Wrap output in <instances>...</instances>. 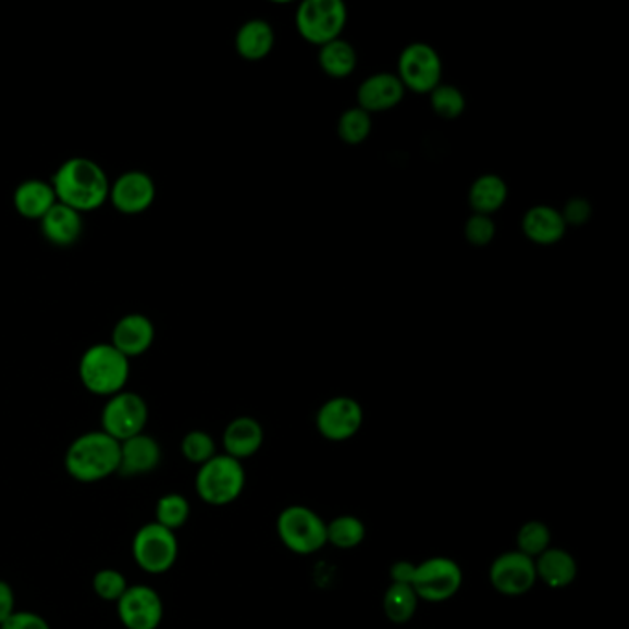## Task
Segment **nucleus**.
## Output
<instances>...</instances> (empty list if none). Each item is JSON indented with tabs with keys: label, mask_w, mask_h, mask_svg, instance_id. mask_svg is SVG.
Instances as JSON below:
<instances>
[{
	"label": "nucleus",
	"mask_w": 629,
	"mask_h": 629,
	"mask_svg": "<svg viewBox=\"0 0 629 629\" xmlns=\"http://www.w3.org/2000/svg\"><path fill=\"white\" fill-rule=\"evenodd\" d=\"M55 198L74 211H97L110 200L111 183L92 159L73 158L61 164L52 177Z\"/></svg>",
	"instance_id": "f257e3e1"
},
{
	"label": "nucleus",
	"mask_w": 629,
	"mask_h": 629,
	"mask_svg": "<svg viewBox=\"0 0 629 629\" xmlns=\"http://www.w3.org/2000/svg\"><path fill=\"white\" fill-rule=\"evenodd\" d=\"M121 443L102 430L85 432L65 453V471L79 484H97L119 472Z\"/></svg>",
	"instance_id": "f03ea898"
},
{
	"label": "nucleus",
	"mask_w": 629,
	"mask_h": 629,
	"mask_svg": "<svg viewBox=\"0 0 629 629\" xmlns=\"http://www.w3.org/2000/svg\"><path fill=\"white\" fill-rule=\"evenodd\" d=\"M78 373L87 392L110 399L124 392L130 379V358L111 344L92 345L79 358Z\"/></svg>",
	"instance_id": "7ed1b4c3"
},
{
	"label": "nucleus",
	"mask_w": 629,
	"mask_h": 629,
	"mask_svg": "<svg viewBox=\"0 0 629 629\" xmlns=\"http://www.w3.org/2000/svg\"><path fill=\"white\" fill-rule=\"evenodd\" d=\"M196 493L209 506H227L243 495L246 488V469L243 461L227 454H217L214 458L198 467Z\"/></svg>",
	"instance_id": "20e7f679"
},
{
	"label": "nucleus",
	"mask_w": 629,
	"mask_h": 629,
	"mask_svg": "<svg viewBox=\"0 0 629 629\" xmlns=\"http://www.w3.org/2000/svg\"><path fill=\"white\" fill-rule=\"evenodd\" d=\"M275 528L281 543L299 556H310L328 545V522L301 504L283 509Z\"/></svg>",
	"instance_id": "39448f33"
},
{
	"label": "nucleus",
	"mask_w": 629,
	"mask_h": 629,
	"mask_svg": "<svg viewBox=\"0 0 629 629\" xmlns=\"http://www.w3.org/2000/svg\"><path fill=\"white\" fill-rule=\"evenodd\" d=\"M464 583V570L453 557L434 556L416 563L411 588L419 600L429 604H442L454 599Z\"/></svg>",
	"instance_id": "423d86ee"
},
{
	"label": "nucleus",
	"mask_w": 629,
	"mask_h": 629,
	"mask_svg": "<svg viewBox=\"0 0 629 629\" xmlns=\"http://www.w3.org/2000/svg\"><path fill=\"white\" fill-rule=\"evenodd\" d=\"M345 23L347 8L342 0H307L296 13L299 36L318 47L340 39Z\"/></svg>",
	"instance_id": "0eeeda50"
},
{
	"label": "nucleus",
	"mask_w": 629,
	"mask_h": 629,
	"mask_svg": "<svg viewBox=\"0 0 629 629\" xmlns=\"http://www.w3.org/2000/svg\"><path fill=\"white\" fill-rule=\"evenodd\" d=\"M132 554L135 563L148 575H164L176 565L180 554L176 532H170L156 520L146 522L134 535Z\"/></svg>",
	"instance_id": "6e6552de"
},
{
	"label": "nucleus",
	"mask_w": 629,
	"mask_h": 629,
	"mask_svg": "<svg viewBox=\"0 0 629 629\" xmlns=\"http://www.w3.org/2000/svg\"><path fill=\"white\" fill-rule=\"evenodd\" d=\"M102 432L122 443L145 432L148 405L139 394L121 392L108 399L102 410Z\"/></svg>",
	"instance_id": "1a4fd4ad"
},
{
	"label": "nucleus",
	"mask_w": 629,
	"mask_h": 629,
	"mask_svg": "<svg viewBox=\"0 0 629 629\" xmlns=\"http://www.w3.org/2000/svg\"><path fill=\"white\" fill-rule=\"evenodd\" d=\"M442 58L424 42H411L399 58L397 78L405 89L423 95L432 92L442 82Z\"/></svg>",
	"instance_id": "9d476101"
},
{
	"label": "nucleus",
	"mask_w": 629,
	"mask_h": 629,
	"mask_svg": "<svg viewBox=\"0 0 629 629\" xmlns=\"http://www.w3.org/2000/svg\"><path fill=\"white\" fill-rule=\"evenodd\" d=\"M363 424V410L351 397H333L316 416V429L328 442L342 443L357 436Z\"/></svg>",
	"instance_id": "9b49d317"
},
{
	"label": "nucleus",
	"mask_w": 629,
	"mask_h": 629,
	"mask_svg": "<svg viewBox=\"0 0 629 629\" xmlns=\"http://www.w3.org/2000/svg\"><path fill=\"white\" fill-rule=\"evenodd\" d=\"M491 588L504 596H520L538 583L535 562L519 551L503 552L490 567Z\"/></svg>",
	"instance_id": "f8f14e48"
},
{
	"label": "nucleus",
	"mask_w": 629,
	"mask_h": 629,
	"mask_svg": "<svg viewBox=\"0 0 629 629\" xmlns=\"http://www.w3.org/2000/svg\"><path fill=\"white\" fill-rule=\"evenodd\" d=\"M116 612L126 629H158L163 622L164 605L156 589L134 585L116 602Z\"/></svg>",
	"instance_id": "ddd939ff"
},
{
	"label": "nucleus",
	"mask_w": 629,
	"mask_h": 629,
	"mask_svg": "<svg viewBox=\"0 0 629 629\" xmlns=\"http://www.w3.org/2000/svg\"><path fill=\"white\" fill-rule=\"evenodd\" d=\"M110 200L116 211L140 214L148 211L156 200V183L145 172L132 170L111 185Z\"/></svg>",
	"instance_id": "4468645a"
},
{
	"label": "nucleus",
	"mask_w": 629,
	"mask_h": 629,
	"mask_svg": "<svg viewBox=\"0 0 629 629\" xmlns=\"http://www.w3.org/2000/svg\"><path fill=\"white\" fill-rule=\"evenodd\" d=\"M405 85L392 73L371 74L358 87V108L366 113L394 110L405 98Z\"/></svg>",
	"instance_id": "2eb2a0df"
},
{
	"label": "nucleus",
	"mask_w": 629,
	"mask_h": 629,
	"mask_svg": "<svg viewBox=\"0 0 629 629\" xmlns=\"http://www.w3.org/2000/svg\"><path fill=\"white\" fill-rule=\"evenodd\" d=\"M163 453L156 437L150 434H137L121 443V464L119 472L124 479L143 477L148 472L156 471L161 464Z\"/></svg>",
	"instance_id": "dca6fc26"
},
{
	"label": "nucleus",
	"mask_w": 629,
	"mask_h": 629,
	"mask_svg": "<svg viewBox=\"0 0 629 629\" xmlns=\"http://www.w3.org/2000/svg\"><path fill=\"white\" fill-rule=\"evenodd\" d=\"M156 340V329L145 314H127L116 321L111 345L127 358L140 357Z\"/></svg>",
	"instance_id": "f3484780"
},
{
	"label": "nucleus",
	"mask_w": 629,
	"mask_h": 629,
	"mask_svg": "<svg viewBox=\"0 0 629 629\" xmlns=\"http://www.w3.org/2000/svg\"><path fill=\"white\" fill-rule=\"evenodd\" d=\"M224 454L235 460H248L259 453L264 443V430L254 418H236L224 430Z\"/></svg>",
	"instance_id": "a211bd4d"
},
{
	"label": "nucleus",
	"mask_w": 629,
	"mask_h": 629,
	"mask_svg": "<svg viewBox=\"0 0 629 629\" xmlns=\"http://www.w3.org/2000/svg\"><path fill=\"white\" fill-rule=\"evenodd\" d=\"M39 224H41L42 236L60 248L73 246L84 231L82 214L71 207L63 206L60 201L39 220Z\"/></svg>",
	"instance_id": "6ab92c4d"
},
{
	"label": "nucleus",
	"mask_w": 629,
	"mask_h": 629,
	"mask_svg": "<svg viewBox=\"0 0 629 629\" xmlns=\"http://www.w3.org/2000/svg\"><path fill=\"white\" fill-rule=\"evenodd\" d=\"M535 562V575L538 581L545 583L546 588L565 589L572 585L578 576V563L575 556L565 548H554L543 552Z\"/></svg>",
	"instance_id": "aec40b11"
},
{
	"label": "nucleus",
	"mask_w": 629,
	"mask_h": 629,
	"mask_svg": "<svg viewBox=\"0 0 629 629\" xmlns=\"http://www.w3.org/2000/svg\"><path fill=\"white\" fill-rule=\"evenodd\" d=\"M522 231L528 236V240L539 246H552L565 236L567 224L563 220L562 212L556 209L548 206H535L525 214Z\"/></svg>",
	"instance_id": "412c9836"
},
{
	"label": "nucleus",
	"mask_w": 629,
	"mask_h": 629,
	"mask_svg": "<svg viewBox=\"0 0 629 629\" xmlns=\"http://www.w3.org/2000/svg\"><path fill=\"white\" fill-rule=\"evenodd\" d=\"M55 203L58 198L52 183L42 180H26L13 194V206L23 219L41 220Z\"/></svg>",
	"instance_id": "4be33fe9"
},
{
	"label": "nucleus",
	"mask_w": 629,
	"mask_h": 629,
	"mask_svg": "<svg viewBox=\"0 0 629 629\" xmlns=\"http://www.w3.org/2000/svg\"><path fill=\"white\" fill-rule=\"evenodd\" d=\"M235 45L236 52L243 55L244 60H264L273 50L275 34L267 21L254 18V21H248L246 25L240 26V30L236 34Z\"/></svg>",
	"instance_id": "5701e85b"
},
{
	"label": "nucleus",
	"mask_w": 629,
	"mask_h": 629,
	"mask_svg": "<svg viewBox=\"0 0 629 629\" xmlns=\"http://www.w3.org/2000/svg\"><path fill=\"white\" fill-rule=\"evenodd\" d=\"M506 200H508V187L503 177L495 176V174L477 177L469 190V203L474 214L491 217L506 203Z\"/></svg>",
	"instance_id": "b1692460"
},
{
	"label": "nucleus",
	"mask_w": 629,
	"mask_h": 629,
	"mask_svg": "<svg viewBox=\"0 0 629 629\" xmlns=\"http://www.w3.org/2000/svg\"><path fill=\"white\" fill-rule=\"evenodd\" d=\"M318 60L323 73L336 79L347 78L357 67V52L349 42L342 39L323 45Z\"/></svg>",
	"instance_id": "393cba45"
},
{
	"label": "nucleus",
	"mask_w": 629,
	"mask_h": 629,
	"mask_svg": "<svg viewBox=\"0 0 629 629\" xmlns=\"http://www.w3.org/2000/svg\"><path fill=\"white\" fill-rule=\"evenodd\" d=\"M384 615L394 624H406L418 612L419 596L411 585L405 583H390L384 593Z\"/></svg>",
	"instance_id": "a878e982"
},
{
	"label": "nucleus",
	"mask_w": 629,
	"mask_h": 629,
	"mask_svg": "<svg viewBox=\"0 0 629 629\" xmlns=\"http://www.w3.org/2000/svg\"><path fill=\"white\" fill-rule=\"evenodd\" d=\"M363 539H366V525L355 515H338L336 519L328 522L329 545L342 551H351L362 545Z\"/></svg>",
	"instance_id": "bb28decb"
},
{
	"label": "nucleus",
	"mask_w": 629,
	"mask_h": 629,
	"mask_svg": "<svg viewBox=\"0 0 629 629\" xmlns=\"http://www.w3.org/2000/svg\"><path fill=\"white\" fill-rule=\"evenodd\" d=\"M190 517V504L180 493H169L158 501L156 506V522L166 528L170 532H176L187 525Z\"/></svg>",
	"instance_id": "cd10ccee"
},
{
	"label": "nucleus",
	"mask_w": 629,
	"mask_h": 629,
	"mask_svg": "<svg viewBox=\"0 0 629 629\" xmlns=\"http://www.w3.org/2000/svg\"><path fill=\"white\" fill-rule=\"evenodd\" d=\"M551 528L546 527L545 522L528 520L517 532V551L535 559L551 548Z\"/></svg>",
	"instance_id": "c85d7f7f"
},
{
	"label": "nucleus",
	"mask_w": 629,
	"mask_h": 629,
	"mask_svg": "<svg viewBox=\"0 0 629 629\" xmlns=\"http://www.w3.org/2000/svg\"><path fill=\"white\" fill-rule=\"evenodd\" d=\"M430 103L436 115L442 116L445 121H454L464 115L466 111V97L461 95L460 89L453 85H437L434 91L430 92Z\"/></svg>",
	"instance_id": "c756f323"
},
{
	"label": "nucleus",
	"mask_w": 629,
	"mask_h": 629,
	"mask_svg": "<svg viewBox=\"0 0 629 629\" xmlns=\"http://www.w3.org/2000/svg\"><path fill=\"white\" fill-rule=\"evenodd\" d=\"M370 113H366L360 108H353V110H347L344 115L340 116L338 135L345 145H360V143L370 137Z\"/></svg>",
	"instance_id": "7c9ffc66"
},
{
	"label": "nucleus",
	"mask_w": 629,
	"mask_h": 629,
	"mask_svg": "<svg viewBox=\"0 0 629 629\" xmlns=\"http://www.w3.org/2000/svg\"><path fill=\"white\" fill-rule=\"evenodd\" d=\"M182 454L194 466H203L217 456V443L203 430H190L182 440Z\"/></svg>",
	"instance_id": "2f4dec72"
},
{
	"label": "nucleus",
	"mask_w": 629,
	"mask_h": 629,
	"mask_svg": "<svg viewBox=\"0 0 629 629\" xmlns=\"http://www.w3.org/2000/svg\"><path fill=\"white\" fill-rule=\"evenodd\" d=\"M127 581L126 576L115 569H100L95 578H92V589L97 593L98 599L103 602H119L122 594L126 593Z\"/></svg>",
	"instance_id": "473e14b6"
},
{
	"label": "nucleus",
	"mask_w": 629,
	"mask_h": 629,
	"mask_svg": "<svg viewBox=\"0 0 629 629\" xmlns=\"http://www.w3.org/2000/svg\"><path fill=\"white\" fill-rule=\"evenodd\" d=\"M495 222L485 214H472L467 220L466 238L472 246H488L495 238Z\"/></svg>",
	"instance_id": "72a5a7b5"
},
{
	"label": "nucleus",
	"mask_w": 629,
	"mask_h": 629,
	"mask_svg": "<svg viewBox=\"0 0 629 629\" xmlns=\"http://www.w3.org/2000/svg\"><path fill=\"white\" fill-rule=\"evenodd\" d=\"M591 214H593V207L583 198H572V200L567 201V206L562 212L565 224L575 225V227L588 224Z\"/></svg>",
	"instance_id": "f704fd0d"
},
{
	"label": "nucleus",
	"mask_w": 629,
	"mask_h": 629,
	"mask_svg": "<svg viewBox=\"0 0 629 629\" xmlns=\"http://www.w3.org/2000/svg\"><path fill=\"white\" fill-rule=\"evenodd\" d=\"M0 629H50V624L37 613L15 612Z\"/></svg>",
	"instance_id": "c9c22d12"
},
{
	"label": "nucleus",
	"mask_w": 629,
	"mask_h": 629,
	"mask_svg": "<svg viewBox=\"0 0 629 629\" xmlns=\"http://www.w3.org/2000/svg\"><path fill=\"white\" fill-rule=\"evenodd\" d=\"M15 609V593L8 581L0 580V626L12 617Z\"/></svg>",
	"instance_id": "e433bc0d"
},
{
	"label": "nucleus",
	"mask_w": 629,
	"mask_h": 629,
	"mask_svg": "<svg viewBox=\"0 0 629 629\" xmlns=\"http://www.w3.org/2000/svg\"><path fill=\"white\" fill-rule=\"evenodd\" d=\"M414 575H416V563L406 562V559L395 562L394 565H392V569H390L392 583H405V585H411Z\"/></svg>",
	"instance_id": "4c0bfd02"
}]
</instances>
